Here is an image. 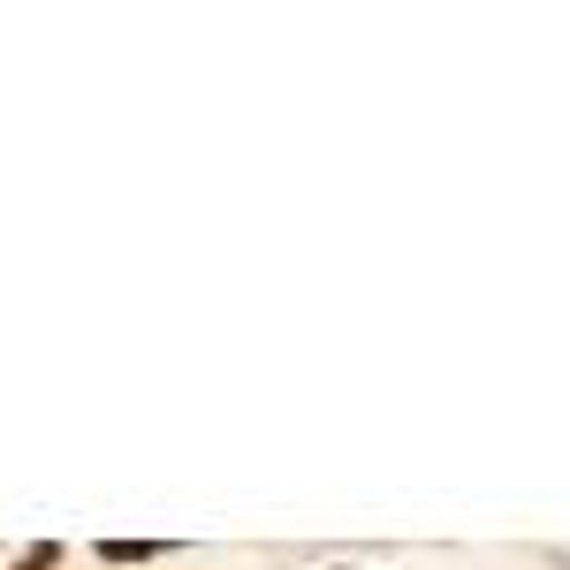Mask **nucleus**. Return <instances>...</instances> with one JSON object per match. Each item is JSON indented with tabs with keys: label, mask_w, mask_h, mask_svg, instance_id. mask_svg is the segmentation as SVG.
Here are the masks:
<instances>
[{
	"label": "nucleus",
	"mask_w": 570,
	"mask_h": 570,
	"mask_svg": "<svg viewBox=\"0 0 570 570\" xmlns=\"http://www.w3.org/2000/svg\"><path fill=\"white\" fill-rule=\"evenodd\" d=\"M53 563H61V548H39V556H31L23 570H53Z\"/></svg>",
	"instance_id": "nucleus-1"
}]
</instances>
